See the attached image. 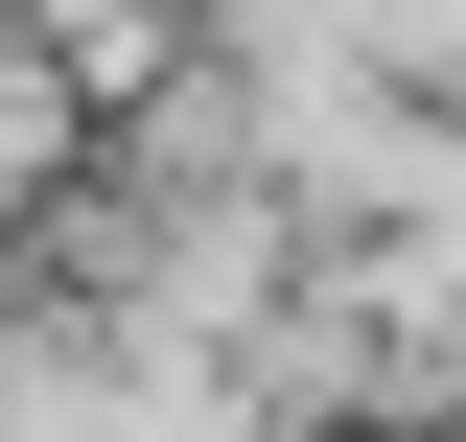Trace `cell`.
Segmentation results:
<instances>
[{
	"label": "cell",
	"mask_w": 466,
	"mask_h": 442,
	"mask_svg": "<svg viewBox=\"0 0 466 442\" xmlns=\"http://www.w3.org/2000/svg\"><path fill=\"white\" fill-rule=\"evenodd\" d=\"M210 24H233V0H210Z\"/></svg>",
	"instance_id": "cell-2"
},
{
	"label": "cell",
	"mask_w": 466,
	"mask_h": 442,
	"mask_svg": "<svg viewBox=\"0 0 466 442\" xmlns=\"http://www.w3.org/2000/svg\"><path fill=\"white\" fill-rule=\"evenodd\" d=\"M94 140H116V116L70 94L47 47H0V210H70V186H94Z\"/></svg>",
	"instance_id": "cell-1"
}]
</instances>
